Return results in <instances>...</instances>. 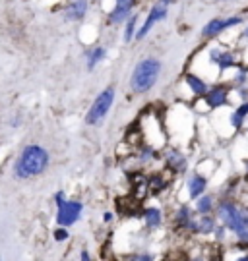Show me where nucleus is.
Segmentation results:
<instances>
[{
  "mask_svg": "<svg viewBox=\"0 0 248 261\" xmlns=\"http://www.w3.org/2000/svg\"><path fill=\"white\" fill-rule=\"evenodd\" d=\"M215 213L221 224L239 238L240 248H248V211L231 199H221L215 205Z\"/></svg>",
  "mask_w": 248,
  "mask_h": 261,
  "instance_id": "f257e3e1",
  "label": "nucleus"
},
{
  "mask_svg": "<svg viewBox=\"0 0 248 261\" xmlns=\"http://www.w3.org/2000/svg\"><path fill=\"white\" fill-rule=\"evenodd\" d=\"M49 161H51V155L43 145H37V143L26 145L14 163V176L19 180L39 176L47 170Z\"/></svg>",
  "mask_w": 248,
  "mask_h": 261,
  "instance_id": "f03ea898",
  "label": "nucleus"
},
{
  "mask_svg": "<svg viewBox=\"0 0 248 261\" xmlns=\"http://www.w3.org/2000/svg\"><path fill=\"white\" fill-rule=\"evenodd\" d=\"M159 74H161V62L157 58L149 56V58L140 60L136 68H134L132 75H130V89L138 95L147 93L157 84Z\"/></svg>",
  "mask_w": 248,
  "mask_h": 261,
  "instance_id": "7ed1b4c3",
  "label": "nucleus"
},
{
  "mask_svg": "<svg viewBox=\"0 0 248 261\" xmlns=\"http://www.w3.org/2000/svg\"><path fill=\"white\" fill-rule=\"evenodd\" d=\"M112 103H115V87L109 85V87H105L101 93L95 97V101L92 103L89 111L85 114V124L87 126H99L107 118Z\"/></svg>",
  "mask_w": 248,
  "mask_h": 261,
  "instance_id": "20e7f679",
  "label": "nucleus"
},
{
  "mask_svg": "<svg viewBox=\"0 0 248 261\" xmlns=\"http://www.w3.org/2000/svg\"><path fill=\"white\" fill-rule=\"evenodd\" d=\"M83 213V203L78 199H66L60 207H56V224L58 226H72L82 219Z\"/></svg>",
  "mask_w": 248,
  "mask_h": 261,
  "instance_id": "39448f33",
  "label": "nucleus"
},
{
  "mask_svg": "<svg viewBox=\"0 0 248 261\" xmlns=\"http://www.w3.org/2000/svg\"><path fill=\"white\" fill-rule=\"evenodd\" d=\"M240 21H242V19H240L239 16H235V18H227V19L215 18V19H212V21H208V23L204 25L202 35H204V37H208V39H212V37H215V35H219V33H223L225 29L233 28V25H239Z\"/></svg>",
  "mask_w": 248,
  "mask_h": 261,
  "instance_id": "423d86ee",
  "label": "nucleus"
},
{
  "mask_svg": "<svg viewBox=\"0 0 248 261\" xmlns=\"http://www.w3.org/2000/svg\"><path fill=\"white\" fill-rule=\"evenodd\" d=\"M167 18V6H163L161 2H157L153 8L149 10V14H147V19L144 21V25L136 31V39H144L151 31V28L155 25V23H159L161 19Z\"/></svg>",
  "mask_w": 248,
  "mask_h": 261,
  "instance_id": "0eeeda50",
  "label": "nucleus"
},
{
  "mask_svg": "<svg viewBox=\"0 0 248 261\" xmlns=\"http://www.w3.org/2000/svg\"><path fill=\"white\" fill-rule=\"evenodd\" d=\"M206 97V103L210 109H219L223 105H227V99H229V87L225 85H215L212 89H208V93L204 95Z\"/></svg>",
  "mask_w": 248,
  "mask_h": 261,
  "instance_id": "6e6552de",
  "label": "nucleus"
},
{
  "mask_svg": "<svg viewBox=\"0 0 248 261\" xmlns=\"http://www.w3.org/2000/svg\"><path fill=\"white\" fill-rule=\"evenodd\" d=\"M134 4H136V0H117V6L109 14L110 23H122V21H126L130 18V12H132Z\"/></svg>",
  "mask_w": 248,
  "mask_h": 261,
  "instance_id": "1a4fd4ad",
  "label": "nucleus"
},
{
  "mask_svg": "<svg viewBox=\"0 0 248 261\" xmlns=\"http://www.w3.org/2000/svg\"><path fill=\"white\" fill-rule=\"evenodd\" d=\"M194 221H196V215L192 213V209H190V207L188 205L178 207V211H176V215H175V223L181 230H188V232H192Z\"/></svg>",
  "mask_w": 248,
  "mask_h": 261,
  "instance_id": "9d476101",
  "label": "nucleus"
},
{
  "mask_svg": "<svg viewBox=\"0 0 248 261\" xmlns=\"http://www.w3.org/2000/svg\"><path fill=\"white\" fill-rule=\"evenodd\" d=\"M217 228V217L213 215H198L194 224V234H213Z\"/></svg>",
  "mask_w": 248,
  "mask_h": 261,
  "instance_id": "9b49d317",
  "label": "nucleus"
},
{
  "mask_svg": "<svg viewBox=\"0 0 248 261\" xmlns=\"http://www.w3.org/2000/svg\"><path fill=\"white\" fill-rule=\"evenodd\" d=\"M210 60H212L213 64L219 66V70H229L233 66L237 64V60H235V56L231 55V53H225V50H219V48H212L210 50Z\"/></svg>",
  "mask_w": 248,
  "mask_h": 261,
  "instance_id": "f8f14e48",
  "label": "nucleus"
},
{
  "mask_svg": "<svg viewBox=\"0 0 248 261\" xmlns=\"http://www.w3.org/2000/svg\"><path fill=\"white\" fill-rule=\"evenodd\" d=\"M87 12V0H72L64 10V18L68 21H78L82 19Z\"/></svg>",
  "mask_w": 248,
  "mask_h": 261,
  "instance_id": "ddd939ff",
  "label": "nucleus"
},
{
  "mask_svg": "<svg viewBox=\"0 0 248 261\" xmlns=\"http://www.w3.org/2000/svg\"><path fill=\"white\" fill-rule=\"evenodd\" d=\"M165 163H167V168H169V170H173V172H184L186 167H188L186 157H184L181 151H176V149H171L169 153H167Z\"/></svg>",
  "mask_w": 248,
  "mask_h": 261,
  "instance_id": "4468645a",
  "label": "nucleus"
},
{
  "mask_svg": "<svg viewBox=\"0 0 248 261\" xmlns=\"http://www.w3.org/2000/svg\"><path fill=\"white\" fill-rule=\"evenodd\" d=\"M186 186H188V196L192 197V199H198L200 196H204V192L208 188V180L202 174H192V176L188 178Z\"/></svg>",
  "mask_w": 248,
  "mask_h": 261,
  "instance_id": "2eb2a0df",
  "label": "nucleus"
},
{
  "mask_svg": "<svg viewBox=\"0 0 248 261\" xmlns=\"http://www.w3.org/2000/svg\"><path fill=\"white\" fill-rule=\"evenodd\" d=\"M142 217H144V221H146V226L151 228V230L159 228L161 223H163V213H161L159 207H147V209H144V215H142Z\"/></svg>",
  "mask_w": 248,
  "mask_h": 261,
  "instance_id": "dca6fc26",
  "label": "nucleus"
},
{
  "mask_svg": "<svg viewBox=\"0 0 248 261\" xmlns=\"http://www.w3.org/2000/svg\"><path fill=\"white\" fill-rule=\"evenodd\" d=\"M184 82H186V85L190 87V91H192L194 95L208 93V84L204 82L202 77H198V75H194V74H186L184 75Z\"/></svg>",
  "mask_w": 248,
  "mask_h": 261,
  "instance_id": "f3484780",
  "label": "nucleus"
},
{
  "mask_svg": "<svg viewBox=\"0 0 248 261\" xmlns=\"http://www.w3.org/2000/svg\"><path fill=\"white\" fill-rule=\"evenodd\" d=\"M107 58V48L105 47H93L87 53V70H93L97 64H101L103 60Z\"/></svg>",
  "mask_w": 248,
  "mask_h": 261,
  "instance_id": "a211bd4d",
  "label": "nucleus"
},
{
  "mask_svg": "<svg viewBox=\"0 0 248 261\" xmlns=\"http://www.w3.org/2000/svg\"><path fill=\"white\" fill-rule=\"evenodd\" d=\"M215 209V197L213 196H200L196 199V211L200 215H210Z\"/></svg>",
  "mask_w": 248,
  "mask_h": 261,
  "instance_id": "6ab92c4d",
  "label": "nucleus"
},
{
  "mask_svg": "<svg viewBox=\"0 0 248 261\" xmlns=\"http://www.w3.org/2000/svg\"><path fill=\"white\" fill-rule=\"evenodd\" d=\"M246 114H248V101H244L237 111L231 114V124H233V128H240V126L244 124Z\"/></svg>",
  "mask_w": 248,
  "mask_h": 261,
  "instance_id": "aec40b11",
  "label": "nucleus"
},
{
  "mask_svg": "<svg viewBox=\"0 0 248 261\" xmlns=\"http://www.w3.org/2000/svg\"><path fill=\"white\" fill-rule=\"evenodd\" d=\"M136 23H138V16H130L126 25H124V41L130 43L132 39L136 37Z\"/></svg>",
  "mask_w": 248,
  "mask_h": 261,
  "instance_id": "412c9836",
  "label": "nucleus"
},
{
  "mask_svg": "<svg viewBox=\"0 0 248 261\" xmlns=\"http://www.w3.org/2000/svg\"><path fill=\"white\" fill-rule=\"evenodd\" d=\"M53 238H55V242H66L68 238H70V230L64 228V226H56V230L53 232Z\"/></svg>",
  "mask_w": 248,
  "mask_h": 261,
  "instance_id": "4be33fe9",
  "label": "nucleus"
},
{
  "mask_svg": "<svg viewBox=\"0 0 248 261\" xmlns=\"http://www.w3.org/2000/svg\"><path fill=\"white\" fill-rule=\"evenodd\" d=\"M151 188H153V192H155V194H159V192L165 188V180H163L161 176L151 178Z\"/></svg>",
  "mask_w": 248,
  "mask_h": 261,
  "instance_id": "5701e85b",
  "label": "nucleus"
},
{
  "mask_svg": "<svg viewBox=\"0 0 248 261\" xmlns=\"http://www.w3.org/2000/svg\"><path fill=\"white\" fill-rule=\"evenodd\" d=\"M140 159L146 163V161H151V159H155V151L151 149V147H146V149H142L140 153Z\"/></svg>",
  "mask_w": 248,
  "mask_h": 261,
  "instance_id": "b1692460",
  "label": "nucleus"
},
{
  "mask_svg": "<svg viewBox=\"0 0 248 261\" xmlns=\"http://www.w3.org/2000/svg\"><path fill=\"white\" fill-rule=\"evenodd\" d=\"M66 199H68V197H66L64 192H56V194H55V203H56V207L62 205V203H64Z\"/></svg>",
  "mask_w": 248,
  "mask_h": 261,
  "instance_id": "393cba45",
  "label": "nucleus"
},
{
  "mask_svg": "<svg viewBox=\"0 0 248 261\" xmlns=\"http://www.w3.org/2000/svg\"><path fill=\"white\" fill-rule=\"evenodd\" d=\"M213 234H215V238H217V240H223V238H225V234H227V228L221 224V226H217V228L213 230Z\"/></svg>",
  "mask_w": 248,
  "mask_h": 261,
  "instance_id": "a878e982",
  "label": "nucleus"
},
{
  "mask_svg": "<svg viewBox=\"0 0 248 261\" xmlns=\"http://www.w3.org/2000/svg\"><path fill=\"white\" fill-rule=\"evenodd\" d=\"M246 70H239V74H237V77H235V82H237V84H246Z\"/></svg>",
  "mask_w": 248,
  "mask_h": 261,
  "instance_id": "bb28decb",
  "label": "nucleus"
},
{
  "mask_svg": "<svg viewBox=\"0 0 248 261\" xmlns=\"http://www.w3.org/2000/svg\"><path fill=\"white\" fill-rule=\"evenodd\" d=\"M155 257L151 255V253H140V255H136L134 257V261H153Z\"/></svg>",
  "mask_w": 248,
  "mask_h": 261,
  "instance_id": "cd10ccee",
  "label": "nucleus"
},
{
  "mask_svg": "<svg viewBox=\"0 0 248 261\" xmlns=\"http://www.w3.org/2000/svg\"><path fill=\"white\" fill-rule=\"evenodd\" d=\"M112 219H115V213H112V211H105V213H103V223H110Z\"/></svg>",
  "mask_w": 248,
  "mask_h": 261,
  "instance_id": "c85d7f7f",
  "label": "nucleus"
},
{
  "mask_svg": "<svg viewBox=\"0 0 248 261\" xmlns=\"http://www.w3.org/2000/svg\"><path fill=\"white\" fill-rule=\"evenodd\" d=\"M80 261H93L87 250H82V252H80Z\"/></svg>",
  "mask_w": 248,
  "mask_h": 261,
  "instance_id": "c756f323",
  "label": "nucleus"
},
{
  "mask_svg": "<svg viewBox=\"0 0 248 261\" xmlns=\"http://www.w3.org/2000/svg\"><path fill=\"white\" fill-rule=\"evenodd\" d=\"M159 2H161L163 6H169V4H175L176 0H159Z\"/></svg>",
  "mask_w": 248,
  "mask_h": 261,
  "instance_id": "7c9ffc66",
  "label": "nucleus"
},
{
  "mask_svg": "<svg viewBox=\"0 0 248 261\" xmlns=\"http://www.w3.org/2000/svg\"><path fill=\"white\" fill-rule=\"evenodd\" d=\"M237 261H248V255H240V257Z\"/></svg>",
  "mask_w": 248,
  "mask_h": 261,
  "instance_id": "2f4dec72",
  "label": "nucleus"
},
{
  "mask_svg": "<svg viewBox=\"0 0 248 261\" xmlns=\"http://www.w3.org/2000/svg\"><path fill=\"white\" fill-rule=\"evenodd\" d=\"M242 35H244V37L248 39V28H246V31H244V33H242Z\"/></svg>",
  "mask_w": 248,
  "mask_h": 261,
  "instance_id": "473e14b6",
  "label": "nucleus"
},
{
  "mask_svg": "<svg viewBox=\"0 0 248 261\" xmlns=\"http://www.w3.org/2000/svg\"><path fill=\"white\" fill-rule=\"evenodd\" d=\"M192 261H204V259H200V257H196V259H192Z\"/></svg>",
  "mask_w": 248,
  "mask_h": 261,
  "instance_id": "72a5a7b5",
  "label": "nucleus"
},
{
  "mask_svg": "<svg viewBox=\"0 0 248 261\" xmlns=\"http://www.w3.org/2000/svg\"><path fill=\"white\" fill-rule=\"evenodd\" d=\"M0 261H4V259H2V257H0Z\"/></svg>",
  "mask_w": 248,
  "mask_h": 261,
  "instance_id": "f704fd0d",
  "label": "nucleus"
},
{
  "mask_svg": "<svg viewBox=\"0 0 248 261\" xmlns=\"http://www.w3.org/2000/svg\"><path fill=\"white\" fill-rule=\"evenodd\" d=\"M246 180H248V174H246Z\"/></svg>",
  "mask_w": 248,
  "mask_h": 261,
  "instance_id": "c9c22d12",
  "label": "nucleus"
}]
</instances>
